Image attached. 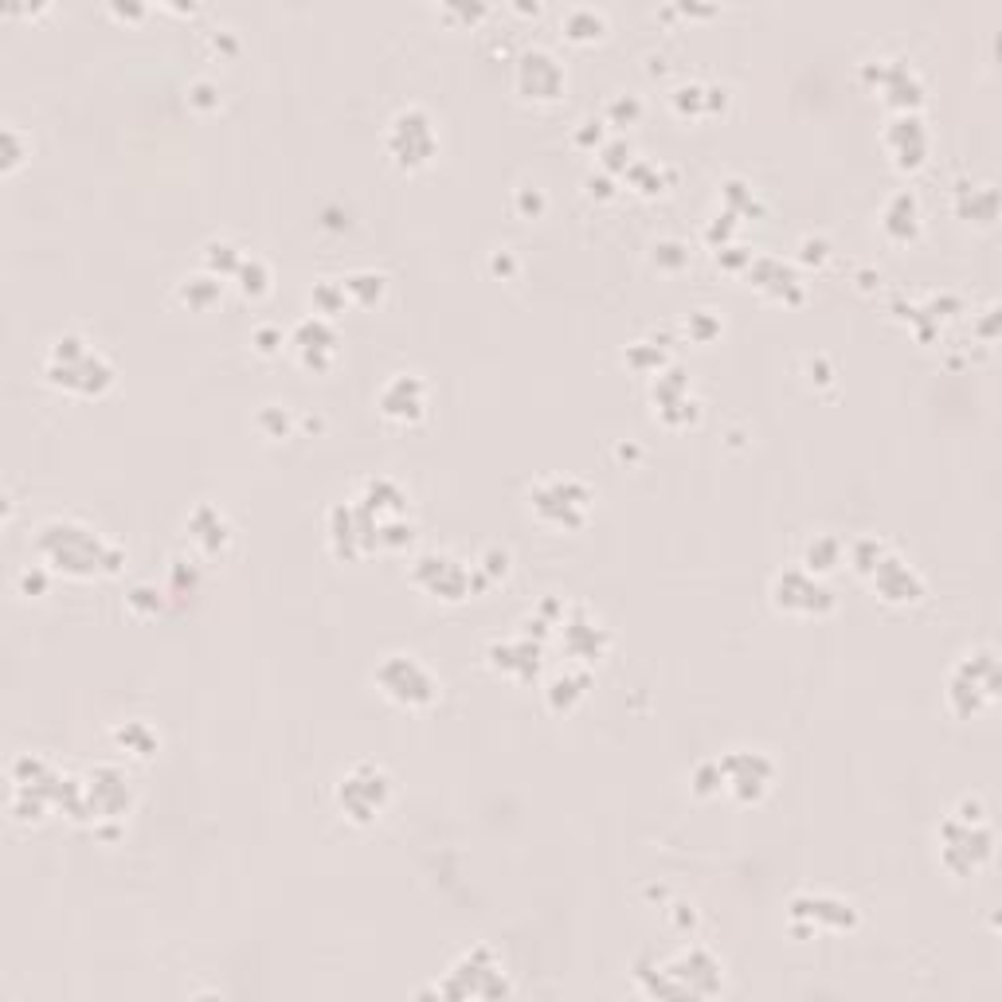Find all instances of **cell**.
<instances>
[{
	"instance_id": "obj_1",
	"label": "cell",
	"mask_w": 1002,
	"mask_h": 1002,
	"mask_svg": "<svg viewBox=\"0 0 1002 1002\" xmlns=\"http://www.w3.org/2000/svg\"><path fill=\"white\" fill-rule=\"evenodd\" d=\"M36 552L47 564L71 580H91V576H114L126 560V552L110 541H102L91 525L75 517H51L36 529Z\"/></svg>"
},
{
	"instance_id": "obj_2",
	"label": "cell",
	"mask_w": 1002,
	"mask_h": 1002,
	"mask_svg": "<svg viewBox=\"0 0 1002 1002\" xmlns=\"http://www.w3.org/2000/svg\"><path fill=\"white\" fill-rule=\"evenodd\" d=\"M372 682L376 689L392 701V705H400V709H411V713H423V709H431L435 701H439V678L415 658V654H388L376 670H372Z\"/></svg>"
},
{
	"instance_id": "obj_3",
	"label": "cell",
	"mask_w": 1002,
	"mask_h": 1002,
	"mask_svg": "<svg viewBox=\"0 0 1002 1002\" xmlns=\"http://www.w3.org/2000/svg\"><path fill=\"white\" fill-rule=\"evenodd\" d=\"M392 803V775L380 764H353L349 772L337 779V807L341 815L357 826L376 822Z\"/></svg>"
},
{
	"instance_id": "obj_4",
	"label": "cell",
	"mask_w": 1002,
	"mask_h": 1002,
	"mask_svg": "<svg viewBox=\"0 0 1002 1002\" xmlns=\"http://www.w3.org/2000/svg\"><path fill=\"white\" fill-rule=\"evenodd\" d=\"M384 145H388V157L400 169H423V165H431V157L439 153V134H435L431 114L419 110V106L400 110L392 118V126H388Z\"/></svg>"
},
{
	"instance_id": "obj_5",
	"label": "cell",
	"mask_w": 1002,
	"mask_h": 1002,
	"mask_svg": "<svg viewBox=\"0 0 1002 1002\" xmlns=\"http://www.w3.org/2000/svg\"><path fill=\"white\" fill-rule=\"evenodd\" d=\"M991 850H995V834L987 830V822H963L952 815L940 830V862L956 877L979 873L991 862Z\"/></svg>"
},
{
	"instance_id": "obj_6",
	"label": "cell",
	"mask_w": 1002,
	"mask_h": 1002,
	"mask_svg": "<svg viewBox=\"0 0 1002 1002\" xmlns=\"http://www.w3.org/2000/svg\"><path fill=\"white\" fill-rule=\"evenodd\" d=\"M529 505L533 513L556 525V529H584L588 521V505H592V490L576 478H548L537 490H529Z\"/></svg>"
},
{
	"instance_id": "obj_7",
	"label": "cell",
	"mask_w": 1002,
	"mask_h": 1002,
	"mask_svg": "<svg viewBox=\"0 0 1002 1002\" xmlns=\"http://www.w3.org/2000/svg\"><path fill=\"white\" fill-rule=\"evenodd\" d=\"M999 697V666H995V654L983 650V654H967L963 662L956 666L952 682H948V705L956 709L959 717H971L979 713L987 701Z\"/></svg>"
},
{
	"instance_id": "obj_8",
	"label": "cell",
	"mask_w": 1002,
	"mask_h": 1002,
	"mask_svg": "<svg viewBox=\"0 0 1002 1002\" xmlns=\"http://www.w3.org/2000/svg\"><path fill=\"white\" fill-rule=\"evenodd\" d=\"M772 603L775 611L819 619L838 607V595H834V588L822 584V576H811L807 568H787L772 580Z\"/></svg>"
},
{
	"instance_id": "obj_9",
	"label": "cell",
	"mask_w": 1002,
	"mask_h": 1002,
	"mask_svg": "<svg viewBox=\"0 0 1002 1002\" xmlns=\"http://www.w3.org/2000/svg\"><path fill=\"white\" fill-rule=\"evenodd\" d=\"M513 87L529 102H560V94L568 91V71L564 63L545 51V47H525L517 55V71H513Z\"/></svg>"
},
{
	"instance_id": "obj_10",
	"label": "cell",
	"mask_w": 1002,
	"mask_h": 1002,
	"mask_svg": "<svg viewBox=\"0 0 1002 1002\" xmlns=\"http://www.w3.org/2000/svg\"><path fill=\"white\" fill-rule=\"evenodd\" d=\"M721 772H725V791L736 803H760L772 791L775 764L764 752L732 748L729 756H721Z\"/></svg>"
},
{
	"instance_id": "obj_11",
	"label": "cell",
	"mask_w": 1002,
	"mask_h": 1002,
	"mask_svg": "<svg viewBox=\"0 0 1002 1002\" xmlns=\"http://www.w3.org/2000/svg\"><path fill=\"white\" fill-rule=\"evenodd\" d=\"M44 380L71 396H102L114 384V368L102 353H87L79 361H44Z\"/></svg>"
},
{
	"instance_id": "obj_12",
	"label": "cell",
	"mask_w": 1002,
	"mask_h": 1002,
	"mask_svg": "<svg viewBox=\"0 0 1002 1002\" xmlns=\"http://www.w3.org/2000/svg\"><path fill=\"white\" fill-rule=\"evenodd\" d=\"M411 580L423 588V592L439 595V599H447V603H458V599H466L470 595V572L451 560L447 552H423V556H415V564H411Z\"/></svg>"
},
{
	"instance_id": "obj_13",
	"label": "cell",
	"mask_w": 1002,
	"mask_h": 1002,
	"mask_svg": "<svg viewBox=\"0 0 1002 1002\" xmlns=\"http://www.w3.org/2000/svg\"><path fill=\"white\" fill-rule=\"evenodd\" d=\"M87 803H91V819L102 822V819H122L126 811H130V803H134V795H130V779L118 772L114 764H98L87 779Z\"/></svg>"
},
{
	"instance_id": "obj_14",
	"label": "cell",
	"mask_w": 1002,
	"mask_h": 1002,
	"mask_svg": "<svg viewBox=\"0 0 1002 1002\" xmlns=\"http://www.w3.org/2000/svg\"><path fill=\"white\" fill-rule=\"evenodd\" d=\"M380 415L392 423H419L427 415V384L415 372H400L380 388Z\"/></svg>"
},
{
	"instance_id": "obj_15",
	"label": "cell",
	"mask_w": 1002,
	"mask_h": 1002,
	"mask_svg": "<svg viewBox=\"0 0 1002 1002\" xmlns=\"http://www.w3.org/2000/svg\"><path fill=\"white\" fill-rule=\"evenodd\" d=\"M795 916H807L811 920V928L807 932H850V928H858V912L850 901H842V897H826V893H799L795 901H791V920Z\"/></svg>"
},
{
	"instance_id": "obj_16",
	"label": "cell",
	"mask_w": 1002,
	"mask_h": 1002,
	"mask_svg": "<svg viewBox=\"0 0 1002 1002\" xmlns=\"http://www.w3.org/2000/svg\"><path fill=\"white\" fill-rule=\"evenodd\" d=\"M866 79H873L881 94L889 98V106H897L901 114H916V106L924 102V87H920V79H916V71H912L909 63H869L866 71H862Z\"/></svg>"
},
{
	"instance_id": "obj_17",
	"label": "cell",
	"mask_w": 1002,
	"mask_h": 1002,
	"mask_svg": "<svg viewBox=\"0 0 1002 1002\" xmlns=\"http://www.w3.org/2000/svg\"><path fill=\"white\" fill-rule=\"evenodd\" d=\"M873 588H877V595H881L885 603L905 607V603H916V599L924 595V580L912 572L901 556L889 552V556L873 568Z\"/></svg>"
},
{
	"instance_id": "obj_18",
	"label": "cell",
	"mask_w": 1002,
	"mask_h": 1002,
	"mask_svg": "<svg viewBox=\"0 0 1002 1002\" xmlns=\"http://www.w3.org/2000/svg\"><path fill=\"white\" fill-rule=\"evenodd\" d=\"M294 353H298V361L306 368H314V372H325V368L333 365V353H337V333H333V325L325 318H306L298 329H294Z\"/></svg>"
},
{
	"instance_id": "obj_19",
	"label": "cell",
	"mask_w": 1002,
	"mask_h": 1002,
	"mask_svg": "<svg viewBox=\"0 0 1002 1002\" xmlns=\"http://www.w3.org/2000/svg\"><path fill=\"white\" fill-rule=\"evenodd\" d=\"M885 145H889L897 169H920L924 157H928V134H924V126H920L916 114H901V118L889 126Z\"/></svg>"
},
{
	"instance_id": "obj_20",
	"label": "cell",
	"mask_w": 1002,
	"mask_h": 1002,
	"mask_svg": "<svg viewBox=\"0 0 1002 1002\" xmlns=\"http://www.w3.org/2000/svg\"><path fill=\"white\" fill-rule=\"evenodd\" d=\"M748 278L756 290H764L768 298L775 302H803V286H799V274L791 271L783 259H752L748 263Z\"/></svg>"
},
{
	"instance_id": "obj_21",
	"label": "cell",
	"mask_w": 1002,
	"mask_h": 1002,
	"mask_svg": "<svg viewBox=\"0 0 1002 1002\" xmlns=\"http://www.w3.org/2000/svg\"><path fill=\"white\" fill-rule=\"evenodd\" d=\"M188 537H192V545L200 548L204 556H220L224 545L231 541V525L228 517L216 509V505H208V501H200L192 513H188Z\"/></svg>"
},
{
	"instance_id": "obj_22",
	"label": "cell",
	"mask_w": 1002,
	"mask_h": 1002,
	"mask_svg": "<svg viewBox=\"0 0 1002 1002\" xmlns=\"http://www.w3.org/2000/svg\"><path fill=\"white\" fill-rule=\"evenodd\" d=\"M881 231L893 239V243H909L920 235V204L912 192H893L885 212H881Z\"/></svg>"
},
{
	"instance_id": "obj_23",
	"label": "cell",
	"mask_w": 1002,
	"mask_h": 1002,
	"mask_svg": "<svg viewBox=\"0 0 1002 1002\" xmlns=\"http://www.w3.org/2000/svg\"><path fill=\"white\" fill-rule=\"evenodd\" d=\"M490 662L498 666L501 674H517L521 682H529L541 670V646L537 642H494Z\"/></svg>"
},
{
	"instance_id": "obj_24",
	"label": "cell",
	"mask_w": 1002,
	"mask_h": 1002,
	"mask_svg": "<svg viewBox=\"0 0 1002 1002\" xmlns=\"http://www.w3.org/2000/svg\"><path fill=\"white\" fill-rule=\"evenodd\" d=\"M361 505H365L376 521H388V517H404V509H408V494H404L392 478H368Z\"/></svg>"
},
{
	"instance_id": "obj_25",
	"label": "cell",
	"mask_w": 1002,
	"mask_h": 1002,
	"mask_svg": "<svg viewBox=\"0 0 1002 1002\" xmlns=\"http://www.w3.org/2000/svg\"><path fill=\"white\" fill-rule=\"evenodd\" d=\"M560 32H564L572 44H595V40L607 36V16H603L599 8H592V4H576V8L564 12Z\"/></svg>"
},
{
	"instance_id": "obj_26",
	"label": "cell",
	"mask_w": 1002,
	"mask_h": 1002,
	"mask_svg": "<svg viewBox=\"0 0 1002 1002\" xmlns=\"http://www.w3.org/2000/svg\"><path fill=\"white\" fill-rule=\"evenodd\" d=\"M564 646L572 650V658L580 662H595L607 646V631L592 623V619H576V623H564Z\"/></svg>"
},
{
	"instance_id": "obj_27",
	"label": "cell",
	"mask_w": 1002,
	"mask_h": 1002,
	"mask_svg": "<svg viewBox=\"0 0 1002 1002\" xmlns=\"http://www.w3.org/2000/svg\"><path fill=\"white\" fill-rule=\"evenodd\" d=\"M842 556H846V548L838 537H830V533H815L807 548H803V568L811 572V576H826V572H834L838 564H842Z\"/></svg>"
},
{
	"instance_id": "obj_28",
	"label": "cell",
	"mask_w": 1002,
	"mask_h": 1002,
	"mask_svg": "<svg viewBox=\"0 0 1002 1002\" xmlns=\"http://www.w3.org/2000/svg\"><path fill=\"white\" fill-rule=\"evenodd\" d=\"M584 693H588V674H580V670H568V674H560V678H552L548 685V705L560 713H572L580 701H584Z\"/></svg>"
},
{
	"instance_id": "obj_29",
	"label": "cell",
	"mask_w": 1002,
	"mask_h": 1002,
	"mask_svg": "<svg viewBox=\"0 0 1002 1002\" xmlns=\"http://www.w3.org/2000/svg\"><path fill=\"white\" fill-rule=\"evenodd\" d=\"M114 744L122 748V752H130V756H137V760H149L153 752H157V732L149 729L145 721H126V725H118L114 729Z\"/></svg>"
},
{
	"instance_id": "obj_30",
	"label": "cell",
	"mask_w": 1002,
	"mask_h": 1002,
	"mask_svg": "<svg viewBox=\"0 0 1002 1002\" xmlns=\"http://www.w3.org/2000/svg\"><path fill=\"white\" fill-rule=\"evenodd\" d=\"M243 251L228 243V239H212L208 247H204V271L216 274V278H235V271L243 267Z\"/></svg>"
},
{
	"instance_id": "obj_31",
	"label": "cell",
	"mask_w": 1002,
	"mask_h": 1002,
	"mask_svg": "<svg viewBox=\"0 0 1002 1002\" xmlns=\"http://www.w3.org/2000/svg\"><path fill=\"white\" fill-rule=\"evenodd\" d=\"M220 290H224V282L216 278V274H192V278H184L181 282V298L184 306H192V310H208L212 302H220Z\"/></svg>"
},
{
	"instance_id": "obj_32",
	"label": "cell",
	"mask_w": 1002,
	"mask_h": 1002,
	"mask_svg": "<svg viewBox=\"0 0 1002 1002\" xmlns=\"http://www.w3.org/2000/svg\"><path fill=\"white\" fill-rule=\"evenodd\" d=\"M235 286H239L243 298H255V302L267 298V294H271V267H267L263 259H255V255L243 259V267L235 271Z\"/></svg>"
},
{
	"instance_id": "obj_33",
	"label": "cell",
	"mask_w": 1002,
	"mask_h": 1002,
	"mask_svg": "<svg viewBox=\"0 0 1002 1002\" xmlns=\"http://www.w3.org/2000/svg\"><path fill=\"white\" fill-rule=\"evenodd\" d=\"M341 282H345L349 302H357V306H376L384 298V290H388V278L376 271H357L349 278H341Z\"/></svg>"
},
{
	"instance_id": "obj_34",
	"label": "cell",
	"mask_w": 1002,
	"mask_h": 1002,
	"mask_svg": "<svg viewBox=\"0 0 1002 1002\" xmlns=\"http://www.w3.org/2000/svg\"><path fill=\"white\" fill-rule=\"evenodd\" d=\"M310 302H314V314L318 318H337V314H345V306H349V294H345V282H337V278H321L318 286H314V294H310Z\"/></svg>"
},
{
	"instance_id": "obj_35",
	"label": "cell",
	"mask_w": 1002,
	"mask_h": 1002,
	"mask_svg": "<svg viewBox=\"0 0 1002 1002\" xmlns=\"http://www.w3.org/2000/svg\"><path fill=\"white\" fill-rule=\"evenodd\" d=\"M28 157H32V141L20 134V126L8 122V126L0 130V169H4V173H16Z\"/></svg>"
},
{
	"instance_id": "obj_36",
	"label": "cell",
	"mask_w": 1002,
	"mask_h": 1002,
	"mask_svg": "<svg viewBox=\"0 0 1002 1002\" xmlns=\"http://www.w3.org/2000/svg\"><path fill=\"white\" fill-rule=\"evenodd\" d=\"M689 787L697 799H713L725 791V772H721V760H701L693 775H689Z\"/></svg>"
},
{
	"instance_id": "obj_37",
	"label": "cell",
	"mask_w": 1002,
	"mask_h": 1002,
	"mask_svg": "<svg viewBox=\"0 0 1002 1002\" xmlns=\"http://www.w3.org/2000/svg\"><path fill=\"white\" fill-rule=\"evenodd\" d=\"M627 181L635 184V192H642V196H658V192H666V169L654 161H631Z\"/></svg>"
},
{
	"instance_id": "obj_38",
	"label": "cell",
	"mask_w": 1002,
	"mask_h": 1002,
	"mask_svg": "<svg viewBox=\"0 0 1002 1002\" xmlns=\"http://www.w3.org/2000/svg\"><path fill=\"white\" fill-rule=\"evenodd\" d=\"M885 556H889V548L881 545L877 537H858V541L850 545V564H854L862 576H873V568H877Z\"/></svg>"
},
{
	"instance_id": "obj_39",
	"label": "cell",
	"mask_w": 1002,
	"mask_h": 1002,
	"mask_svg": "<svg viewBox=\"0 0 1002 1002\" xmlns=\"http://www.w3.org/2000/svg\"><path fill=\"white\" fill-rule=\"evenodd\" d=\"M599 157H603L599 165H603V173H607V177H619V173H627V169H631V145H627V137L603 141Z\"/></svg>"
},
{
	"instance_id": "obj_40",
	"label": "cell",
	"mask_w": 1002,
	"mask_h": 1002,
	"mask_svg": "<svg viewBox=\"0 0 1002 1002\" xmlns=\"http://www.w3.org/2000/svg\"><path fill=\"white\" fill-rule=\"evenodd\" d=\"M638 118H642V102H638L635 94H615L607 102V122L611 126H635Z\"/></svg>"
},
{
	"instance_id": "obj_41",
	"label": "cell",
	"mask_w": 1002,
	"mask_h": 1002,
	"mask_svg": "<svg viewBox=\"0 0 1002 1002\" xmlns=\"http://www.w3.org/2000/svg\"><path fill=\"white\" fill-rule=\"evenodd\" d=\"M685 263H689V247L678 243V239H662V243H654V267H662V271H682Z\"/></svg>"
},
{
	"instance_id": "obj_42",
	"label": "cell",
	"mask_w": 1002,
	"mask_h": 1002,
	"mask_svg": "<svg viewBox=\"0 0 1002 1002\" xmlns=\"http://www.w3.org/2000/svg\"><path fill=\"white\" fill-rule=\"evenodd\" d=\"M658 345H662V341H658ZM658 345H654V341H635V345L627 349V365L635 368V372H658L662 361H666Z\"/></svg>"
},
{
	"instance_id": "obj_43",
	"label": "cell",
	"mask_w": 1002,
	"mask_h": 1002,
	"mask_svg": "<svg viewBox=\"0 0 1002 1002\" xmlns=\"http://www.w3.org/2000/svg\"><path fill=\"white\" fill-rule=\"evenodd\" d=\"M161 592L157 588H149V584H137V588H130V595H126V607L134 611L137 619H145V615H157L161 611Z\"/></svg>"
},
{
	"instance_id": "obj_44",
	"label": "cell",
	"mask_w": 1002,
	"mask_h": 1002,
	"mask_svg": "<svg viewBox=\"0 0 1002 1002\" xmlns=\"http://www.w3.org/2000/svg\"><path fill=\"white\" fill-rule=\"evenodd\" d=\"M16 588H20V595L40 599V595H47V588H51V572H47L44 564H32V568H24V572L16 576Z\"/></svg>"
},
{
	"instance_id": "obj_45",
	"label": "cell",
	"mask_w": 1002,
	"mask_h": 1002,
	"mask_svg": "<svg viewBox=\"0 0 1002 1002\" xmlns=\"http://www.w3.org/2000/svg\"><path fill=\"white\" fill-rule=\"evenodd\" d=\"M513 204H517V212H521L525 220H537V216H545V208H548L545 192H541L537 184H525V188H517Z\"/></svg>"
},
{
	"instance_id": "obj_46",
	"label": "cell",
	"mask_w": 1002,
	"mask_h": 1002,
	"mask_svg": "<svg viewBox=\"0 0 1002 1002\" xmlns=\"http://www.w3.org/2000/svg\"><path fill=\"white\" fill-rule=\"evenodd\" d=\"M255 423H259V431H263L267 439H282V435L290 431V411H286V408H274V404H271V408L259 411V419H255Z\"/></svg>"
},
{
	"instance_id": "obj_47",
	"label": "cell",
	"mask_w": 1002,
	"mask_h": 1002,
	"mask_svg": "<svg viewBox=\"0 0 1002 1002\" xmlns=\"http://www.w3.org/2000/svg\"><path fill=\"white\" fill-rule=\"evenodd\" d=\"M685 329H689L693 341H713L721 333V321L713 318V310H693L689 321H685Z\"/></svg>"
},
{
	"instance_id": "obj_48",
	"label": "cell",
	"mask_w": 1002,
	"mask_h": 1002,
	"mask_svg": "<svg viewBox=\"0 0 1002 1002\" xmlns=\"http://www.w3.org/2000/svg\"><path fill=\"white\" fill-rule=\"evenodd\" d=\"M674 110L678 114H705V87H697V83H689V87H678L674 91Z\"/></svg>"
},
{
	"instance_id": "obj_49",
	"label": "cell",
	"mask_w": 1002,
	"mask_h": 1002,
	"mask_svg": "<svg viewBox=\"0 0 1002 1002\" xmlns=\"http://www.w3.org/2000/svg\"><path fill=\"white\" fill-rule=\"evenodd\" d=\"M474 572H478V576H486V584H490V580H498V576L509 572V552H505V548H486Z\"/></svg>"
},
{
	"instance_id": "obj_50",
	"label": "cell",
	"mask_w": 1002,
	"mask_h": 1002,
	"mask_svg": "<svg viewBox=\"0 0 1002 1002\" xmlns=\"http://www.w3.org/2000/svg\"><path fill=\"white\" fill-rule=\"evenodd\" d=\"M188 102H192L196 110H216V106H220V87H216L212 79H196V83L188 87Z\"/></svg>"
},
{
	"instance_id": "obj_51",
	"label": "cell",
	"mask_w": 1002,
	"mask_h": 1002,
	"mask_svg": "<svg viewBox=\"0 0 1002 1002\" xmlns=\"http://www.w3.org/2000/svg\"><path fill=\"white\" fill-rule=\"evenodd\" d=\"M826 259H830V243H826V239H803V243H799V263H807V267L815 263V267H822Z\"/></svg>"
},
{
	"instance_id": "obj_52",
	"label": "cell",
	"mask_w": 1002,
	"mask_h": 1002,
	"mask_svg": "<svg viewBox=\"0 0 1002 1002\" xmlns=\"http://www.w3.org/2000/svg\"><path fill=\"white\" fill-rule=\"evenodd\" d=\"M251 345H255L263 357H271V353H278V345H282V329H274V325H259V329L251 333Z\"/></svg>"
},
{
	"instance_id": "obj_53",
	"label": "cell",
	"mask_w": 1002,
	"mask_h": 1002,
	"mask_svg": "<svg viewBox=\"0 0 1002 1002\" xmlns=\"http://www.w3.org/2000/svg\"><path fill=\"white\" fill-rule=\"evenodd\" d=\"M717 263L729 267V271L748 267V263H752V251H744V247H717Z\"/></svg>"
},
{
	"instance_id": "obj_54",
	"label": "cell",
	"mask_w": 1002,
	"mask_h": 1002,
	"mask_svg": "<svg viewBox=\"0 0 1002 1002\" xmlns=\"http://www.w3.org/2000/svg\"><path fill=\"white\" fill-rule=\"evenodd\" d=\"M588 196H599V200H615V177H607L603 169H599V177H588Z\"/></svg>"
},
{
	"instance_id": "obj_55",
	"label": "cell",
	"mask_w": 1002,
	"mask_h": 1002,
	"mask_svg": "<svg viewBox=\"0 0 1002 1002\" xmlns=\"http://www.w3.org/2000/svg\"><path fill=\"white\" fill-rule=\"evenodd\" d=\"M443 16H447V20H462V24H478V20L490 16V8H486V4H474V8H443Z\"/></svg>"
},
{
	"instance_id": "obj_56",
	"label": "cell",
	"mask_w": 1002,
	"mask_h": 1002,
	"mask_svg": "<svg viewBox=\"0 0 1002 1002\" xmlns=\"http://www.w3.org/2000/svg\"><path fill=\"white\" fill-rule=\"evenodd\" d=\"M572 141H576V145H588V149H592V145L603 149V126H599V122H580V130L572 134Z\"/></svg>"
},
{
	"instance_id": "obj_57",
	"label": "cell",
	"mask_w": 1002,
	"mask_h": 1002,
	"mask_svg": "<svg viewBox=\"0 0 1002 1002\" xmlns=\"http://www.w3.org/2000/svg\"><path fill=\"white\" fill-rule=\"evenodd\" d=\"M212 51H216V55H235V51H239L235 32H231V28H216V32H212Z\"/></svg>"
},
{
	"instance_id": "obj_58",
	"label": "cell",
	"mask_w": 1002,
	"mask_h": 1002,
	"mask_svg": "<svg viewBox=\"0 0 1002 1002\" xmlns=\"http://www.w3.org/2000/svg\"><path fill=\"white\" fill-rule=\"evenodd\" d=\"M490 267L498 274H513V255H509V251H498V255L490 259Z\"/></svg>"
},
{
	"instance_id": "obj_59",
	"label": "cell",
	"mask_w": 1002,
	"mask_h": 1002,
	"mask_svg": "<svg viewBox=\"0 0 1002 1002\" xmlns=\"http://www.w3.org/2000/svg\"><path fill=\"white\" fill-rule=\"evenodd\" d=\"M110 12H114L118 20H141V16H145V8H122V4H110Z\"/></svg>"
}]
</instances>
